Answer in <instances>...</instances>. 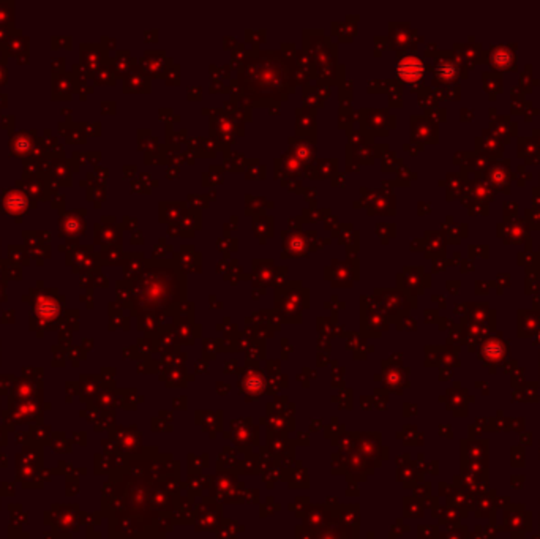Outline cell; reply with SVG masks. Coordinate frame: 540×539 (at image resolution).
Wrapping results in <instances>:
<instances>
[{
  "instance_id": "cell-1",
  "label": "cell",
  "mask_w": 540,
  "mask_h": 539,
  "mask_svg": "<svg viewBox=\"0 0 540 539\" xmlns=\"http://www.w3.org/2000/svg\"><path fill=\"white\" fill-rule=\"evenodd\" d=\"M397 71H398V76L403 81L416 82V81H419L422 78V74H423V64H422L420 59L408 56V57L401 59L398 62Z\"/></svg>"
},
{
  "instance_id": "cell-2",
  "label": "cell",
  "mask_w": 540,
  "mask_h": 539,
  "mask_svg": "<svg viewBox=\"0 0 540 539\" xmlns=\"http://www.w3.org/2000/svg\"><path fill=\"white\" fill-rule=\"evenodd\" d=\"M4 207L10 212V214H19V212H26L29 207V199L27 196L18 192V190H10L4 196Z\"/></svg>"
},
{
  "instance_id": "cell-3",
  "label": "cell",
  "mask_w": 540,
  "mask_h": 539,
  "mask_svg": "<svg viewBox=\"0 0 540 539\" xmlns=\"http://www.w3.org/2000/svg\"><path fill=\"white\" fill-rule=\"evenodd\" d=\"M513 60V56L512 53L509 51L507 48H496L493 54H492V64L496 67V68H509L510 64Z\"/></svg>"
},
{
  "instance_id": "cell-4",
  "label": "cell",
  "mask_w": 540,
  "mask_h": 539,
  "mask_svg": "<svg viewBox=\"0 0 540 539\" xmlns=\"http://www.w3.org/2000/svg\"><path fill=\"white\" fill-rule=\"evenodd\" d=\"M455 74H457V68L452 65L450 62H443V64L437 67V76L446 79V81L455 78Z\"/></svg>"
},
{
  "instance_id": "cell-5",
  "label": "cell",
  "mask_w": 540,
  "mask_h": 539,
  "mask_svg": "<svg viewBox=\"0 0 540 539\" xmlns=\"http://www.w3.org/2000/svg\"><path fill=\"white\" fill-rule=\"evenodd\" d=\"M483 354L486 357H489V359H496V357H499L502 354V346L499 343H496V342L488 343L485 346V349H483Z\"/></svg>"
},
{
  "instance_id": "cell-6",
  "label": "cell",
  "mask_w": 540,
  "mask_h": 539,
  "mask_svg": "<svg viewBox=\"0 0 540 539\" xmlns=\"http://www.w3.org/2000/svg\"><path fill=\"white\" fill-rule=\"evenodd\" d=\"M538 338H540V335H538Z\"/></svg>"
}]
</instances>
